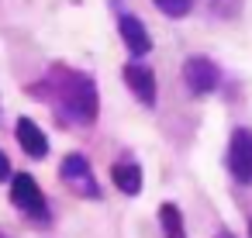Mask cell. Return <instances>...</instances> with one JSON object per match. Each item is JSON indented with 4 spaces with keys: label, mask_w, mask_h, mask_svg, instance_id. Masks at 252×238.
Segmentation results:
<instances>
[{
    "label": "cell",
    "mask_w": 252,
    "mask_h": 238,
    "mask_svg": "<svg viewBox=\"0 0 252 238\" xmlns=\"http://www.w3.org/2000/svg\"><path fill=\"white\" fill-rule=\"evenodd\" d=\"M32 97L49 104L59 124L66 128H90L100 114V93H97L94 73L73 69L63 62L52 66L38 83H32Z\"/></svg>",
    "instance_id": "1"
},
{
    "label": "cell",
    "mask_w": 252,
    "mask_h": 238,
    "mask_svg": "<svg viewBox=\"0 0 252 238\" xmlns=\"http://www.w3.org/2000/svg\"><path fill=\"white\" fill-rule=\"evenodd\" d=\"M59 179H63L76 197H83V200H100V197H104V193H100V183H97V176H94V169H90V159L80 155V152H69V155L59 162Z\"/></svg>",
    "instance_id": "2"
},
{
    "label": "cell",
    "mask_w": 252,
    "mask_h": 238,
    "mask_svg": "<svg viewBox=\"0 0 252 238\" xmlns=\"http://www.w3.org/2000/svg\"><path fill=\"white\" fill-rule=\"evenodd\" d=\"M221 83H224V73H221V66H218L214 59H207V56H190V59L183 62V87H187L193 97H211V93L221 90Z\"/></svg>",
    "instance_id": "3"
},
{
    "label": "cell",
    "mask_w": 252,
    "mask_h": 238,
    "mask_svg": "<svg viewBox=\"0 0 252 238\" xmlns=\"http://www.w3.org/2000/svg\"><path fill=\"white\" fill-rule=\"evenodd\" d=\"M11 204L32 221H49V200H45V193L32 173L11 176Z\"/></svg>",
    "instance_id": "4"
},
{
    "label": "cell",
    "mask_w": 252,
    "mask_h": 238,
    "mask_svg": "<svg viewBox=\"0 0 252 238\" xmlns=\"http://www.w3.org/2000/svg\"><path fill=\"white\" fill-rule=\"evenodd\" d=\"M224 166L231 173V179L238 186L252 183V128H235L228 138V152H224Z\"/></svg>",
    "instance_id": "5"
},
{
    "label": "cell",
    "mask_w": 252,
    "mask_h": 238,
    "mask_svg": "<svg viewBox=\"0 0 252 238\" xmlns=\"http://www.w3.org/2000/svg\"><path fill=\"white\" fill-rule=\"evenodd\" d=\"M121 76H125V87L131 90V97H135L142 107H156V93H159V87H156V73H152L149 66H142V62H128V66L121 69Z\"/></svg>",
    "instance_id": "6"
},
{
    "label": "cell",
    "mask_w": 252,
    "mask_h": 238,
    "mask_svg": "<svg viewBox=\"0 0 252 238\" xmlns=\"http://www.w3.org/2000/svg\"><path fill=\"white\" fill-rule=\"evenodd\" d=\"M118 35L125 42V49L131 52V59H145L152 52V35L149 28L142 25V18L135 14H118Z\"/></svg>",
    "instance_id": "7"
},
{
    "label": "cell",
    "mask_w": 252,
    "mask_h": 238,
    "mask_svg": "<svg viewBox=\"0 0 252 238\" xmlns=\"http://www.w3.org/2000/svg\"><path fill=\"white\" fill-rule=\"evenodd\" d=\"M14 138H18V145H21L32 159H45V155H49V135H45L32 118H18Z\"/></svg>",
    "instance_id": "8"
},
{
    "label": "cell",
    "mask_w": 252,
    "mask_h": 238,
    "mask_svg": "<svg viewBox=\"0 0 252 238\" xmlns=\"http://www.w3.org/2000/svg\"><path fill=\"white\" fill-rule=\"evenodd\" d=\"M111 179H114V186H118L125 197H138V193H142V183H145V173H142V166H138L131 155H125V159H118V162L111 166Z\"/></svg>",
    "instance_id": "9"
},
{
    "label": "cell",
    "mask_w": 252,
    "mask_h": 238,
    "mask_svg": "<svg viewBox=\"0 0 252 238\" xmlns=\"http://www.w3.org/2000/svg\"><path fill=\"white\" fill-rule=\"evenodd\" d=\"M159 228H162V238H187V221H183V210L166 200L159 204Z\"/></svg>",
    "instance_id": "10"
},
{
    "label": "cell",
    "mask_w": 252,
    "mask_h": 238,
    "mask_svg": "<svg viewBox=\"0 0 252 238\" xmlns=\"http://www.w3.org/2000/svg\"><path fill=\"white\" fill-rule=\"evenodd\" d=\"M242 4H245V0H207V11L218 21H235L242 14Z\"/></svg>",
    "instance_id": "11"
},
{
    "label": "cell",
    "mask_w": 252,
    "mask_h": 238,
    "mask_svg": "<svg viewBox=\"0 0 252 238\" xmlns=\"http://www.w3.org/2000/svg\"><path fill=\"white\" fill-rule=\"evenodd\" d=\"M166 18H187L193 11V0H152Z\"/></svg>",
    "instance_id": "12"
},
{
    "label": "cell",
    "mask_w": 252,
    "mask_h": 238,
    "mask_svg": "<svg viewBox=\"0 0 252 238\" xmlns=\"http://www.w3.org/2000/svg\"><path fill=\"white\" fill-rule=\"evenodd\" d=\"M4 179H11V159H7V152H0V183Z\"/></svg>",
    "instance_id": "13"
},
{
    "label": "cell",
    "mask_w": 252,
    "mask_h": 238,
    "mask_svg": "<svg viewBox=\"0 0 252 238\" xmlns=\"http://www.w3.org/2000/svg\"><path fill=\"white\" fill-rule=\"evenodd\" d=\"M214 238H235V235H231V231H218Z\"/></svg>",
    "instance_id": "14"
},
{
    "label": "cell",
    "mask_w": 252,
    "mask_h": 238,
    "mask_svg": "<svg viewBox=\"0 0 252 238\" xmlns=\"http://www.w3.org/2000/svg\"><path fill=\"white\" fill-rule=\"evenodd\" d=\"M249 238H252V217H249Z\"/></svg>",
    "instance_id": "15"
},
{
    "label": "cell",
    "mask_w": 252,
    "mask_h": 238,
    "mask_svg": "<svg viewBox=\"0 0 252 238\" xmlns=\"http://www.w3.org/2000/svg\"><path fill=\"white\" fill-rule=\"evenodd\" d=\"M0 238H7V235H4V231H0Z\"/></svg>",
    "instance_id": "16"
}]
</instances>
